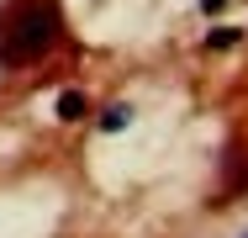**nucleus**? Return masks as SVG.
Instances as JSON below:
<instances>
[{"label": "nucleus", "mask_w": 248, "mask_h": 238, "mask_svg": "<svg viewBox=\"0 0 248 238\" xmlns=\"http://www.w3.org/2000/svg\"><path fill=\"white\" fill-rule=\"evenodd\" d=\"M106 127H127V106H111L106 111Z\"/></svg>", "instance_id": "7ed1b4c3"}, {"label": "nucleus", "mask_w": 248, "mask_h": 238, "mask_svg": "<svg viewBox=\"0 0 248 238\" xmlns=\"http://www.w3.org/2000/svg\"><path fill=\"white\" fill-rule=\"evenodd\" d=\"M243 238H248V233H243Z\"/></svg>", "instance_id": "39448f33"}, {"label": "nucleus", "mask_w": 248, "mask_h": 238, "mask_svg": "<svg viewBox=\"0 0 248 238\" xmlns=\"http://www.w3.org/2000/svg\"><path fill=\"white\" fill-rule=\"evenodd\" d=\"M58 117H63V122H74V117H85V101H79L74 90H69V95H58Z\"/></svg>", "instance_id": "f03ea898"}, {"label": "nucleus", "mask_w": 248, "mask_h": 238, "mask_svg": "<svg viewBox=\"0 0 248 238\" xmlns=\"http://www.w3.org/2000/svg\"><path fill=\"white\" fill-rule=\"evenodd\" d=\"M63 37V11L58 0H11L0 11V64H32Z\"/></svg>", "instance_id": "f257e3e1"}, {"label": "nucleus", "mask_w": 248, "mask_h": 238, "mask_svg": "<svg viewBox=\"0 0 248 238\" xmlns=\"http://www.w3.org/2000/svg\"><path fill=\"white\" fill-rule=\"evenodd\" d=\"M217 5H222V0H206V11H217Z\"/></svg>", "instance_id": "20e7f679"}]
</instances>
